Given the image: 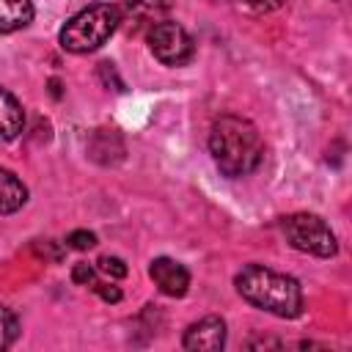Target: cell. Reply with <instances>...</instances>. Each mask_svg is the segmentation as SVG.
Segmentation results:
<instances>
[{"label":"cell","instance_id":"7a4b0ae2","mask_svg":"<svg viewBox=\"0 0 352 352\" xmlns=\"http://www.w3.org/2000/svg\"><path fill=\"white\" fill-rule=\"evenodd\" d=\"M234 286L245 302L280 319H297L305 308L300 280L264 264H245L236 272Z\"/></svg>","mask_w":352,"mask_h":352},{"label":"cell","instance_id":"5b68a950","mask_svg":"<svg viewBox=\"0 0 352 352\" xmlns=\"http://www.w3.org/2000/svg\"><path fill=\"white\" fill-rule=\"evenodd\" d=\"M146 41H148L151 55L165 66H184L195 52L192 36L173 19H162L151 25L146 33Z\"/></svg>","mask_w":352,"mask_h":352},{"label":"cell","instance_id":"8fae6325","mask_svg":"<svg viewBox=\"0 0 352 352\" xmlns=\"http://www.w3.org/2000/svg\"><path fill=\"white\" fill-rule=\"evenodd\" d=\"M33 22V0H0V33L22 30Z\"/></svg>","mask_w":352,"mask_h":352},{"label":"cell","instance_id":"8992f818","mask_svg":"<svg viewBox=\"0 0 352 352\" xmlns=\"http://www.w3.org/2000/svg\"><path fill=\"white\" fill-rule=\"evenodd\" d=\"M148 278L154 280V286L168 294V297H184L190 289V272L184 264H179L176 258L168 256H157L148 264Z\"/></svg>","mask_w":352,"mask_h":352},{"label":"cell","instance_id":"7c38bea8","mask_svg":"<svg viewBox=\"0 0 352 352\" xmlns=\"http://www.w3.org/2000/svg\"><path fill=\"white\" fill-rule=\"evenodd\" d=\"M19 338V319L8 305H0V349H8Z\"/></svg>","mask_w":352,"mask_h":352},{"label":"cell","instance_id":"9c48e42d","mask_svg":"<svg viewBox=\"0 0 352 352\" xmlns=\"http://www.w3.org/2000/svg\"><path fill=\"white\" fill-rule=\"evenodd\" d=\"M22 129H25V110L19 99L0 85V138L14 140L22 135Z\"/></svg>","mask_w":352,"mask_h":352},{"label":"cell","instance_id":"5bb4252c","mask_svg":"<svg viewBox=\"0 0 352 352\" xmlns=\"http://www.w3.org/2000/svg\"><path fill=\"white\" fill-rule=\"evenodd\" d=\"M99 270L104 272V275H110V278H124L129 270H126V264H124V258H118V256H102L99 261Z\"/></svg>","mask_w":352,"mask_h":352},{"label":"cell","instance_id":"4fadbf2b","mask_svg":"<svg viewBox=\"0 0 352 352\" xmlns=\"http://www.w3.org/2000/svg\"><path fill=\"white\" fill-rule=\"evenodd\" d=\"M94 245H96V234L88 228H74L66 234V248H72V250H88Z\"/></svg>","mask_w":352,"mask_h":352},{"label":"cell","instance_id":"6da1fadb","mask_svg":"<svg viewBox=\"0 0 352 352\" xmlns=\"http://www.w3.org/2000/svg\"><path fill=\"white\" fill-rule=\"evenodd\" d=\"M209 154L223 176L239 179L253 173L264 160V140L253 121L223 113L209 129Z\"/></svg>","mask_w":352,"mask_h":352},{"label":"cell","instance_id":"e0dca14e","mask_svg":"<svg viewBox=\"0 0 352 352\" xmlns=\"http://www.w3.org/2000/svg\"><path fill=\"white\" fill-rule=\"evenodd\" d=\"M91 289H94L104 302H118V300L124 297V294H121V289H118V286H113V283H99V280H96Z\"/></svg>","mask_w":352,"mask_h":352},{"label":"cell","instance_id":"ba28073f","mask_svg":"<svg viewBox=\"0 0 352 352\" xmlns=\"http://www.w3.org/2000/svg\"><path fill=\"white\" fill-rule=\"evenodd\" d=\"M173 11V0H126L121 8V19L126 16L135 28H151Z\"/></svg>","mask_w":352,"mask_h":352},{"label":"cell","instance_id":"2e32d148","mask_svg":"<svg viewBox=\"0 0 352 352\" xmlns=\"http://www.w3.org/2000/svg\"><path fill=\"white\" fill-rule=\"evenodd\" d=\"M33 248H36V253H38L41 258H52V261H60V258H63V250L55 248L52 239H41V242H36Z\"/></svg>","mask_w":352,"mask_h":352},{"label":"cell","instance_id":"52a82bcc","mask_svg":"<svg viewBox=\"0 0 352 352\" xmlns=\"http://www.w3.org/2000/svg\"><path fill=\"white\" fill-rule=\"evenodd\" d=\"M182 346L184 349H206V352L223 349L226 346V322L214 314L192 322L182 336Z\"/></svg>","mask_w":352,"mask_h":352},{"label":"cell","instance_id":"9a60e30c","mask_svg":"<svg viewBox=\"0 0 352 352\" xmlns=\"http://www.w3.org/2000/svg\"><path fill=\"white\" fill-rule=\"evenodd\" d=\"M72 280L80 283V286H94L96 283V267L88 264V261H80L72 267Z\"/></svg>","mask_w":352,"mask_h":352},{"label":"cell","instance_id":"3957f363","mask_svg":"<svg viewBox=\"0 0 352 352\" xmlns=\"http://www.w3.org/2000/svg\"><path fill=\"white\" fill-rule=\"evenodd\" d=\"M121 25V8L113 3H94L77 11L58 33V41L72 55H85L107 44V38Z\"/></svg>","mask_w":352,"mask_h":352},{"label":"cell","instance_id":"30bf717a","mask_svg":"<svg viewBox=\"0 0 352 352\" xmlns=\"http://www.w3.org/2000/svg\"><path fill=\"white\" fill-rule=\"evenodd\" d=\"M25 201H28V187L22 184V179L14 170L0 168V214L19 212Z\"/></svg>","mask_w":352,"mask_h":352},{"label":"cell","instance_id":"277c9868","mask_svg":"<svg viewBox=\"0 0 352 352\" xmlns=\"http://www.w3.org/2000/svg\"><path fill=\"white\" fill-rule=\"evenodd\" d=\"M280 231L286 242L300 253L319 256V258H330L338 253V239L319 214H311V212L286 214L280 217Z\"/></svg>","mask_w":352,"mask_h":352},{"label":"cell","instance_id":"ac0fdd59","mask_svg":"<svg viewBox=\"0 0 352 352\" xmlns=\"http://www.w3.org/2000/svg\"><path fill=\"white\" fill-rule=\"evenodd\" d=\"M245 3H248L253 11H264V14H267V11H275V8H280L286 0H245Z\"/></svg>","mask_w":352,"mask_h":352}]
</instances>
